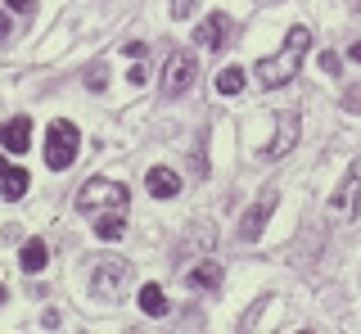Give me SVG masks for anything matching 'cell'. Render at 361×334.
<instances>
[{
	"instance_id": "cell-1",
	"label": "cell",
	"mask_w": 361,
	"mask_h": 334,
	"mask_svg": "<svg viewBox=\"0 0 361 334\" xmlns=\"http://www.w3.org/2000/svg\"><path fill=\"white\" fill-rule=\"evenodd\" d=\"M307 46H312V32H307V27H289L285 46H280L271 59H262V63L253 68L257 86H262V91H280V86H289L293 77H298L302 59H307Z\"/></svg>"
},
{
	"instance_id": "cell-2",
	"label": "cell",
	"mask_w": 361,
	"mask_h": 334,
	"mask_svg": "<svg viewBox=\"0 0 361 334\" xmlns=\"http://www.w3.org/2000/svg\"><path fill=\"white\" fill-rule=\"evenodd\" d=\"M131 194L122 181H104V176H95V181L82 185V194H77V213L82 217H104V213H127Z\"/></svg>"
},
{
	"instance_id": "cell-3",
	"label": "cell",
	"mask_w": 361,
	"mask_h": 334,
	"mask_svg": "<svg viewBox=\"0 0 361 334\" xmlns=\"http://www.w3.org/2000/svg\"><path fill=\"white\" fill-rule=\"evenodd\" d=\"M77 149H82V131H77L68 118H54L50 127H45V167H50V172L73 167Z\"/></svg>"
},
{
	"instance_id": "cell-4",
	"label": "cell",
	"mask_w": 361,
	"mask_h": 334,
	"mask_svg": "<svg viewBox=\"0 0 361 334\" xmlns=\"http://www.w3.org/2000/svg\"><path fill=\"white\" fill-rule=\"evenodd\" d=\"M195 73H199V59H195L190 50H176L172 59H167V73H163V95H167V99H176L180 91H190Z\"/></svg>"
},
{
	"instance_id": "cell-5",
	"label": "cell",
	"mask_w": 361,
	"mask_h": 334,
	"mask_svg": "<svg viewBox=\"0 0 361 334\" xmlns=\"http://www.w3.org/2000/svg\"><path fill=\"white\" fill-rule=\"evenodd\" d=\"M357 199H361V159H353V167L343 172V181H338V190L330 194V213L334 217H353L357 213Z\"/></svg>"
},
{
	"instance_id": "cell-6",
	"label": "cell",
	"mask_w": 361,
	"mask_h": 334,
	"mask_svg": "<svg viewBox=\"0 0 361 334\" xmlns=\"http://www.w3.org/2000/svg\"><path fill=\"white\" fill-rule=\"evenodd\" d=\"M293 140H298V113H280V118H276V136L262 144V159H267V163L285 159V154L293 149Z\"/></svg>"
},
{
	"instance_id": "cell-7",
	"label": "cell",
	"mask_w": 361,
	"mask_h": 334,
	"mask_svg": "<svg viewBox=\"0 0 361 334\" xmlns=\"http://www.w3.org/2000/svg\"><path fill=\"white\" fill-rule=\"evenodd\" d=\"M122 280H127V262H122V258H109V262L95 266V276H90V294L113 298L122 289Z\"/></svg>"
},
{
	"instance_id": "cell-8",
	"label": "cell",
	"mask_w": 361,
	"mask_h": 334,
	"mask_svg": "<svg viewBox=\"0 0 361 334\" xmlns=\"http://www.w3.org/2000/svg\"><path fill=\"white\" fill-rule=\"evenodd\" d=\"M276 190H262V199H257L253 208L244 213V221H240V240H257L267 230V217H271V208H276Z\"/></svg>"
},
{
	"instance_id": "cell-9",
	"label": "cell",
	"mask_w": 361,
	"mask_h": 334,
	"mask_svg": "<svg viewBox=\"0 0 361 334\" xmlns=\"http://www.w3.org/2000/svg\"><path fill=\"white\" fill-rule=\"evenodd\" d=\"M27 140H32V118L27 113L9 118L5 127H0V149H5V154H23V149H27Z\"/></svg>"
},
{
	"instance_id": "cell-10",
	"label": "cell",
	"mask_w": 361,
	"mask_h": 334,
	"mask_svg": "<svg viewBox=\"0 0 361 334\" xmlns=\"http://www.w3.org/2000/svg\"><path fill=\"white\" fill-rule=\"evenodd\" d=\"M226 37H231V18H226V14H208L199 23V32H195V41H199V46H208V50H221Z\"/></svg>"
},
{
	"instance_id": "cell-11",
	"label": "cell",
	"mask_w": 361,
	"mask_h": 334,
	"mask_svg": "<svg viewBox=\"0 0 361 334\" xmlns=\"http://www.w3.org/2000/svg\"><path fill=\"white\" fill-rule=\"evenodd\" d=\"M195 289H208V294H217L221 289V262L217 258H203L199 266H190V276H185Z\"/></svg>"
},
{
	"instance_id": "cell-12",
	"label": "cell",
	"mask_w": 361,
	"mask_h": 334,
	"mask_svg": "<svg viewBox=\"0 0 361 334\" xmlns=\"http://www.w3.org/2000/svg\"><path fill=\"white\" fill-rule=\"evenodd\" d=\"M145 185H149L154 199H176L180 194V176L172 172V167H154V172L145 176Z\"/></svg>"
},
{
	"instance_id": "cell-13",
	"label": "cell",
	"mask_w": 361,
	"mask_h": 334,
	"mask_svg": "<svg viewBox=\"0 0 361 334\" xmlns=\"http://www.w3.org/2000/svg\"><path fill=\"white\" fill-rule=\"evenodd\" d=\"M45 262H50V249H45V240H27V244H23V253H18V266H23L27 276L45 271Z\"/></svg>"
},
{
	"instance_id": "cell-14",
	"label": "cell",
	"mask_w": 361,
	"mask_h": 334,
	"mask_svg": "<svg viewBox=\"0 0 361 334\" xmlns=\"http://www.w3.org/2000/svg\"><path fill=\"white\" fill-rule=\"evenodd\" d=\"M27 185H32V176L23 172V167H5V176H0V194L5 199H23Z\"/></svg>"
},
{
	"instance_id": "cell-15",
	"label": "cell",
	"mask_w": 361,
	"mask_h": 334,
	"mask_svg": "<svg viewBox=\"0 0 361 334\" xmlns=\"http://www.w3.org/2000/svg\"><path fill=\"white\" fill-rule=\"evenodd\" d=\"M135 303H140L145 316H167V294H163V285H145Z\"/></svg>"
},
{
	"instance_id": "cell-16",
	"label": "cell",
	"mask_w": 361,
	"mask_h": 334,
	"mask_svg": "<svg viewBox=\"0 0 361 334\" xmlns=\"http://www.w3.org/2000/svg\"><path fill=\"white\" fill-rule=\"evenodd\" d=\"M122 230H127V226H122V213H104V217H95V235L104 240V244H118V240H122Z\"/></svg>"
},
{
	"instance_id": "cell-17",
	"label": "cell",
	"mask_w": 361,
	"mask_h": 334,
	"mask_svg": "<svg viewBox=\"0 0 361 334\" xmlns=\"http://www.w3.org/2000/svg\"><path fill=\"white\" fill-rule=\"evenodd\" d=\"M244 82H248V73H244V68H235V63L217 73V91H221V95H240V91H244Z\"/></svg>"
},
{
	"instance_id": "cell-18",
	"label": "cell",
	"mask_w": 361,
	"mask_h": 334,
	"mask_svg": "<svg viewBox=\"0 0 361 334\" xmlns=\"http://www.w3.org/2000/svg\"><path fill=\"white\" fill-rule=\"evenodd\" d=\"M86 91H104V68H99V63L86 73Z\"/></svg>"
},
{
	"instance_id": "cell-19",
	"label": "cell",
	"mask_w": 361,
	"mask_h": 334,
	"mask_svg": "<svg viewBox=\"0 0 361 334\" xmlns=\"http://www.w3.org/2000/svg\"><path fill=\"white\" fill-rule=\"evenodd\" d=\"M195 5H199V0H172V18H190Z\"/></svg>"
},
{
	"instance_id": "cell-20",
	"label": "cell",
	"mask_w": 361,
	"mask_h": 334,
	"mask_svg": "<svg viewBox=\"0 0 361 334\" xmlns=\"http://www.w3.org/2000/svg\"><path fill=\"white\" fill-rule=\"evenodd\" d=\"M131 54V59H145V54H149V46H145V41H127V46H122Z\"/></svg>"
},
{
	"instance_id": "cell-21",
	"label": "cell",
	"mask_w": 361,
	"mask_h": 334,
	"mask_svg": "<svg viewBox=\"0 0 361 334\" xmlns=\"http://www.w3.org/2000/svg\"><path fill=\"white\" fill-rule=\"evenodd\" d=\"M0 5H9V9H18V14H32V9H37V0H0Z\"/></svg>"
},
{
	"instance_id": "cell-22",
	"label": "cell",
	"mask_w": 361,
	"mask_h": 334,
	"mask_svg": "<svg viewBox=\"0 0 361 334\" xmlns=\"http://www.w3.org/2000/svg\"><path fill=\"white\" fill-rule=\"evenodd\" d=\"M321 73H338V54H330V50L321 54Z\"/></svg>"
},
{
	"instance_id": "cell-23",
	"label": "cell",
	"mask_w": 361,
	"mask_h": 334,
	"mask_svg": "<svg viewBox=\"0 0 361 334\" xmlns=\"http://www.w3.org/2000/svg\"><path fill=\"white\" fill-rule=\"evenodd\" d=\"M127 82H135V86H145V63H135V68L127 73Z\"/></svg>"
},
{
	"instance_id": "cell-24",
	"label": "cell",
	"mask_w": 361,
	"mask_h": 334,
	"mask_svg": "<svg viewBox=\"0 0 361 334\" xmlns=\"http://www.w3.org/2000/svg\"><path fill=\"white\" fill-rule=\"evenodd\" d=\"M348 59H353V63H361V41H353V46H348Z\"/></svg>"
},
{
	"instance_id": "cell-25",
	"label": "cell",
	"mask_w": 361,
	"mask_h": 334,
	"mask_svg": "<svg viewBox=\"0 0 361 334\" xmlns=\"http://www.w3.org/2000/svg\"><path fill=\"white\" fill-rule=\"evenodd\" d=\"M5 37H9V14L0 9V41H5Z\"/></svg>"
},
{
	"instance_id": "cell-26",
	"label": "cell",
	"mask_w": 361,
	"mask_h": 334,
	"mask_svg": "<svg viewBox=\"0 0 361 334\" xmlns=\"http://www.w3.org/2000/svg\"><path fill=\"white\" fill-rule=\"evenodd\" d=\"M5 298H9V289H5V285H0V303H5Z\"/></svg>"
},
{
	"instance_id": "cell-27",
	"label": "cell",
	"mask_w": 361,
	"mask_h": 334,
	"mask_svg": "<svg viewBox=\"0 0 361 334\" xmlns=\"http://www.w3.org/2000/svg\"><path fill=\"white\" fill-rule=\"evenodd\" d=\"M5 167H9V163H5V154H0V176H5Z\"/></svg>"
}]
</instances>
